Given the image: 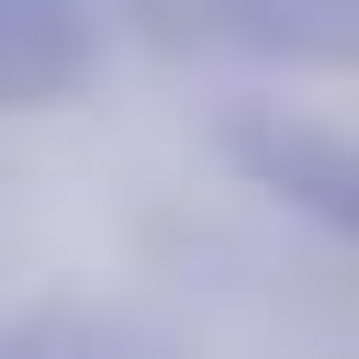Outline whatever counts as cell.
Instances as JSON below:
<instances>
[{"label": "cell", "instance_id": "5b68a950", "mask_svg": "<svg viewBox=\"0 0 359 359\" xmlns=\"http://www.w3.org/2000/svg\"><path fill=\"white\" fill-rule=\"evenodd\" d=\"M123 11H135V34H157V45L224 56V0H123Z\"/></svg>", "mask_w": 359, "mask_h": 359}, {"label": "cell", "instance_id": "277c9868", "mask_svg": "<svg viewBox=\"0 0 359 359\" xmlns=\"http://www.w3.org/2000/svg\"><path fill=\"white\" fill-rule=\"evenodd\" d=\"M0 359H180V348L135 314H22L0 325Z\"/></svg>", "mask_w": 359, "mask_h": 359}, {"label": "cell", "instance_id": "3957f363", "mask_svg": "<svg viewBox=\"0 0 359 359\" xmlns=\"http://www.w3.org/2000/svg\"><path fill=\"white\" fill-rule=\"evenodd\" d=\"M348 11H359V0H224V56L337 67V56H348Z\"/></svg>", "mask_w": 359, "mask_h": 359}, {"label": "cell", "instance_id": "6da1fadb", "mask_svg": "<svg viewBox=\"0 0 359 359\" xmlns=\"http://www.w3.org/2000/svg\"><path fill=\"white\" fill-rule=\"evenodd\" d=\"M224 157H236L269 202H292L314 236L348 224V180H359V168H348V146H337L325 123H303V112H236V123H224Z\"/></svg>", "mask_w": 359, "mask_h": 359}, {"label": "cell", "instance_id": "7a4b0ae2", "mask_svg": "<svg viewBox=\"0 0 359 359\" xmlns=\"http://www.w3.org/2000/svg\"><path fill=\"white\" fill-rule=\"evenodd\" d=\"M101 67V0H0V112H56Z\"/></svg>", "mask_w": 359, "mask_h": 359}]
</instances>
